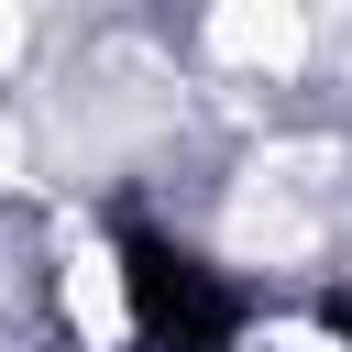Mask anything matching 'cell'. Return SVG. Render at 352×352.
I'll return each mask as SVG.
<instances>
[{
    "label": "cell",
    "instance_id": "6da1fadb",
    "mask_svg": "<svg viewBox=\"0 0 352 352\" xmlns=\"http://www.w3.org/2000/svg\"><path fill=\"white\" fill-rule=\"evenodd\" d=\"M121 297H132L143 352H231V330H242V297L154 231H121Z\"/></svg>",
    "mask_w": 352,
    "mask_h": 352
}]
</instances>
